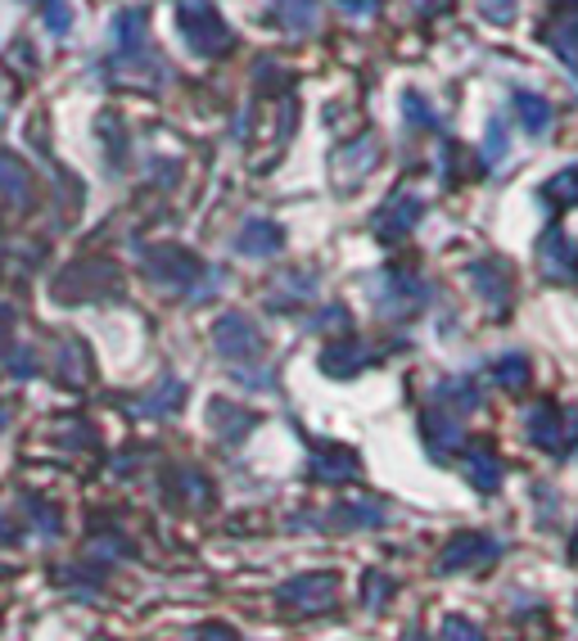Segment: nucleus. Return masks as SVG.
I'll return each instance as SVG.
<instances>
[{
	"instance_id": "obj_1",
	"label": "nucleus",
	"mask_w": 578,
	"mask_h": 641,
	"mask_svg": "<svg viewBox=\"0 0 578 641\" xmlns=\"http://www.w3.org/2000/svg\"><path fill=\"white\" fill-rule=\"evenodd\" d=\"M176 23H181V36L195 55H226L235 45V32L226 28V19L208 6V0H181Z\"/></svg>"
},
{
	"instance_id": "obj_2",
	"label": "nucleus",
	"mask_w": 578,
	"mask_h": 641,
	"mask_svg": "<svg viewBox=\"0 0 578 641\" xmlns=\"http://www.w3.org/2000/svg\"><path fill=\"white\" fill-rule=\"evenodd\" d=\"M528 438H534L538 448H547V452H569L578 442V412H560L552 403L534 407V412H528Z\"/></svg>"
},
{
	"instance_id": "obj_3",
	"label": "nucleus",
	"mask_w": 578,
	"mask_h": 641,
	"mask_svg": "<svg viewBox=\"0 0 578 641\" xmlns=\"http://www.w3.org/2000/svg\"><path fill=\"white\" fill-rule=\"evenodd\" d=\"M497 542L489 537V533H457L448 547H443V556H439V569L443 574H457V569H484V565H493L497 560Z\"/></svg>"
},
{
	"instance_id": "obj_4",
	"label": "nucleus",
	"mask_w": 578,
	"mask_h": 641,
	"mask_svg": "<svg viewBox=\"0 0 578 641\" xmlns=\"http://www.w3.org/2000/svg\"><path fill=\"white\" fill-rule=\"evenodd\" d=\"M213 343H217V353L231 357V362H239V357H258V353H263V334H258V325H254L249 317H239V312H231V317H222V321L213 325Z\"/></svg>"
},
{
	"instance_id": "obj_5",
	"label": "nucleus",
	"mask_w": 578,
	"mask_h": 641,
	"mask_svg": "<svg viewBox=\"0 0 578 641\" xmlns=\"http://www.w3.org/2000/svg\"><path fill=\"white\" fill-rule=\"evenodd\" d=\"M144 267H150V276H154L159 285H176V289H185V285L195 280V276H204L200 258H190V254L172 249V244H163V249H154L150 258H144Z\"/></svg>"
},
{
	"instance_id": "obj_6",
	"label": "nucleus",
	"mask_w": 578,
	"mask_h": 641,
	"mask_svg": "<svg viewBox=\"0 0 578 641\" xmlns=\"http://www.w3.org/2000/svg\"><path fill=\"white\" fill-rule=\"evenodd\" d=\"M334 587H340L334 574H303V578H295L280 591V601L295 606V610H325L334 601Z\"/></svg>"
},
{
	"instance_id": "obj_7",
	"label": "nucleus",
	"mask_w": 578,
	"mask_h": 641,
	"mask_svg": "<svg viewBox=\"0 0 578 641\" xmlns=\"http://www.w3.org/2000/svg\"><path fill=\"white\" fill-rule=\"evenodd\" d=\"M538 263L552 280H574L578 276V244L560 231H547L543 244H538Z\"/></svg>"
},
{
	"instance_id": "obj_8",
	"label": "nucleus",
	"mask_w": 578,
	"mask_h": 641,
	"mask_svg": "<svg viewBox=\"0 0 578 641\" xmlns=\"http://www.w3.org/2000/svg\"><path fill=\"white\" fill-rule=\"evenodd\" d=\"M285 244V235H280V226L276 222H249L245 231H239V254H249V258H267V254H276Z\"/></svg>"
},
{
	"instance_id": "obj_9",
	"label": "nucleus",
	"mask_w": 578,
	"mask_h": 641,
	"mask_svg": "<svg viewBox=\"0 0 578 641\" xmlns=\"http://www.w3.org/2000/svg\"><path fill=\"white\" fill-rule=\"evenodd\" d=\"M515 114H520V122H524L528 136H543L552 127V105L543 100V95H534V90H520L515 95Z\"/></svg>"
},
{
	"instance_id": "obj_10",
	"label": "nucleus",
	"mask_w": 578,
	"mask_h": 641,
	"mask_svg": "<svg viewBox=\"0 0 578 641\" xmlns=\"http://www.w3.org/2000/svg\"><path fill=\"white\" fill-rule=\"evenodd\" d=\"M465 474H470V483H474L479 492H493L497 479H502V461H497L489 448H474V452L465 457Z\"/></svg>"
},
{
	"instance_id": "obj_11",
	"label": "nucleus",
	"mask_w": 578,
	"mask_h": 641,
	"mask_svg": "<svg viewBox=\"0 0 578 641\" xmlns=\"http://www.w3.org/2000/svg\"><path fill=\"white\" fill-rule=\"evenodd\" d=\"M420 213H425V209H420V200H394V204H389V213L379 217V235H394V231L403 235V231H411V226L420 222Z\"/></svg>"
},
{
	"instance_id": "obj_12",
	"label": "nucleus",
	"mask_w": 578,
	"mask_h": 641,
	"mask_svg": "<svg viewBox=\"0 0 578 641\" xmlns=\"http://www.w3.org/2000/svg\"><path fill=\"white\" fill-rule=\"evenodd\" d=\"M312 470H317L321 479H330V483H334V479H353V474H357V457L334 448V452H330V461H325V457L317 452V466H312Z\"/></svg>"
},
{
	"instance_id": "obj_13",
	"label": "nucleus",
	"mask_w": 578,
	"mask_h": 641,
	"mask_svg": "<svg viewBox=\"0 0 578 641\" xmlns=\"http://www.w3.org/2000/svg\"><path fill=\"white\" fill-rule=\"evenodd\" d=\"M461 425L457 420H448V416H429V442H434V452H452V448H461Z\"/></svg>"
},
{
	"instance_id": "obj_14",
	"label": "nucleus",
	"mask_w": 578,
	"mask_h": 641,
	"mask_svg": "<svg viewBox=\"0 0 578 641\" xmlns=\"http://www.w3.org/2000/svg\"><path fill=\"white\" fill-rule=\"evenodd\" d=\"M543 194H547L552 204H578V168H565L560 177H552L543 185Z\"/></svg>"
},
{
	"instance_id": "obj_15",
	"label": "nucleus",
	"mask_w": 578,
	"mask_h": 641,
	"mask_svg": "<svg viewBox=\"0 0 578 641\" xmlns=\"http://www.w3.org/2000/svg\"><path fill=\"white\" fill-rule=\"evenodd\" d=\"M357 366H366L362 349H325V357H321V371H330V375H353Z\"/></svg>"
},
{
	"instance_id": "obj_16",
	"label": "nucleus",
	"mask_w": 578,
	"mask_h": 641,
	"mask_svg": "<svg viewBox=\"0 0 578 641\" xmlns=\"http://www.w3.org/2000/svg\"><path fill=\"white\" fill-rule=\"evenodd\" d=\"M0 190L10 200H28V177H23V163H14L10 154H0Z\"/></svg>"
},
{
	"instance_id": "obj_17",
	"label": "nucleus",
	"mask_w": 578,
	"mask_h": 641,
	"mask_svg": "<svg viewBox=\"0 0 578 641\" xmlns=\"http://www.w3.org/2000/svg\"><path fill=\"white\" fill-rule=\"evenodd\" d=\"M439 398L452 403V407H479V393H474V380H443L439 384Z\"/></svg>"
},
{
	"instance_id": "obj_18",
	"label": "nucleus",
	"mask_w": 578,
	"mask_h": 641,
	"mask_svg": "<svg viewBox=\"0 0 578 641\" xmlns=\"http://www.w3.org/2000/svg\"><path fill=\"white\" fill-rule=\"evenodd\" d=\"M280 19L295 28V32H303V28H312V19H317V0H280Z\"/></svg>"
},
{
	"instance_id": "obj_19",
	"label": "nucleus",
	"mask_w": 578,
	"mask_h": 641,
	"mask_svg": "<svg viewBox=\"0 0 578 641\" xmlns=\"http://www.w3.org/2000/svg\"><path fill=\"white\" fill-rule=\"evenodd\" d=\"M213 420H226V425H222V434H226V438H239V434H245V429L254 425V416H249V412H235L231 403H213Z\"/></svg>"
},
{
	"instance_id": "obj_20",
	"label": "nucleus",
	"mask_w": 578,
	"mask_h": 641,
	"mask_svg": "<svg viewBox=\"0 0 578 641\" xmlns=\"http://www.w3.org/2000/svg\"><path fill=\"white\" fill-rule=\"evenodd\" d=\"M497 380H502L506 388H524V384H528V362H524L520 353H506V357L497 362Z\"/></svg>"
},
{
	"instance_id": "obj_21",
	"label": "nucleus",
	"mask_w": 578,
	"mask_h": 641,
	"mask_svg": "<svg viewBox=\"0 0 578 641\" xmlns=\"http://www.w3.org/2000/svg\"><path fill=\"white\" fill-rule=\"evenodd\" d=\"M479 14L489 23H511L520 14V0H479Z\"/></svg>"
},
{
	"instance_id": "obj_22",
	"label": "nucleus",
	"mask_w": 578,
	"mask_h": 641,
	"mask_svg": "<svg viewBox=\"0 0 578 641\" xmlns=\"http://www.w3.org/2000/svg\"><path fill=\"white\" fill-rule=\"evenodd\" d=\"M552 45L565 55V60H578V23H565V28H556L552 32Z\"/></svg>"
},
{
	"instance_id": "obj_23",
	"label": "nucleus",
	"mask_w": 578,
	"mask_h": 641,
	"mask_svg": "<svg viewBox=\"0 0 578 641\" xmlns=\"http://www.w3.org/2000/svg\"><path fill=\"white\" fill-rule=\"evenodd\" d=\"M443 641H484V632H479L474 623H465V619H448L443 623Z\"/></svg>"
},
{
	"instance_id": "obj_24",
	"label": "nucleus",
	"mask_w": 578,
	"mask_h": 641,
	"mask_svg": "<svg viewBox=\"0 0 578 641\" xmlns=\"http://www.w3.org/2000/svg\"><path fill=\"white\" fill-rule=\"evenodd\" d=\"M185 398V388L176 384V380H168V393H154L150 403H144V412H168V407H176Z\"/></svg>"
},
{
	"instance_id": "obj_25",
	"label": "nucleus",
	"mask_w": 578,
	"mask_h": 641,
	"mask_svg": "<svg viewBox=\"0 0 578 641\" xmlns=\"http://www.w3.org/2000/svg\"><path fill=\"white\" fill-rule=\"evenodd\" d=\"M389 587H394V583L384 578V574H371V583H366V597H362V601H366L371 610H379V606H384V597H389Z\"/></svg>"
},
{
	"instance_id": "obj_26",
	"label": "nucleus",
	"mask_w": 578,
	"mask_h": 641,
	"mask_svg": "<svg viewBox=\"0 0 578 641\" xmlns=\"http://www.w3.org/2000/svg\"><path fill=\"white\" fill-rule=\"evenodd\" d=\"M502 150H506L502 118H493V122H489V140H484V159H489V163H497V159H502Z\"/></svg>"
},
{
	"instance_id": "obj_27",
	"label": "nucleus",
	"mask_w": 578,
	"mask_h": 641,
	"mask_svg": "<svg viewBox=\"0 0 578 641\" xmlns=\"http://www.w3.org/2000/svg\"><path fill=\"white\" fill-rule=\"evenodd\" d=\"M340 10H344V14H375L379 0H340Z\"/></svg>"
},
{
	"instance_id": "obj_28",
	"label": "nucleus",
	"mask_w": 578,
	"mask_h": 641,
	"mask_svg": "<svg viewBox=\"0 0 578 641\" xmlns=\"http://www.w3.org/2000/svg\"><path fill=\"white\" fill-rule=\"evenodd\" d=\"M195 641H235V632L213 623V628H200V632H195Z\"/></svg>"
},
{
	"instance_id": "obj_29",
	"label": "nucleus",
	"mask_w": 578,
	"mask_h": 641,
	"mask_svg": "<svg viewBox=\"0 0 578 641\" xmlns=\"http://www.w3.org/2000/svg\"><path fill=\"white\" fill-rule=\"evenodd\" d=\"M407 118H416V122H434V114H425V105H420V95H407Z\"/></svg>"
},
{
	"instance_id": "obj_30",
	"label": "nucleus",
	"mask_w": 578,
	"mask_h": 641,
	"mask_svg": "<svg viewBox=\"0 0 578 641\" xmlns=\"http://www.w3.org/2000/svg\"><path fill=\"white\" fill-rule=\"evenodd\" d=\"M51 23H55V32H68V10L64 6H51Z\"/></svg>"
},
{
	"instance_id": "obj_31",
	"label": "nucleus",
	"mask_w": 578,
	"mask_h": 641,
	"mask_svg": "<svg viewBox=\"0 0 578 641\" xmlns=\"http://www.w3.org/2000/svg\"><path fill=\"white\" fill-rule=\"evenodd\" d=\"M10 537H14V528H10L6 520H0V542H10Z\"/></svg>"
}]
</instances>
